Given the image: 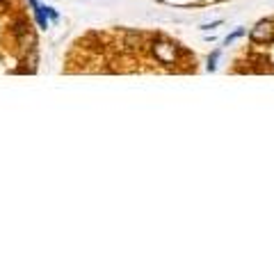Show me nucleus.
<instances>
[{"mask_svg": "<svg viewBox=\"0 0 274 274\" xmlns=\"http://www.w3.org/2000/svg\"><path fill=\"white\" fill-rule=\"evenodd\" d=\"M151 50H153L155 60H158L160 64H167V67H171V64L179 62V46L171 44V42H153L151 44Z\"/></svg>", "mask_w": 274, "mask_h": 274, "instance_id": "obj_1", "label": "nucleus"}, {"mask_svg": "<svg viewBox=\"0 0 274 274\" xmlns=\"http://www.w3.org/2000/svg\"><path fill=\"white\" fill-rule=\"evenodd\" d=\"M28 3L32 5V9H34V18H37L39 28L46 30V28H48V16H46V12H44V5H39L37 0H28Z\"/></svg>", "mask_w": 274, "mask_h": 274, "instance_id": "obj_3", "label": "nucleus"}, {"mask_svg": "<svg viewBox=\"0 0 274 274\" xmlns=\"http://www.w3.org/2000/svg\"><path fill=\"white\" fill-rule=\"evenodd\" d=\"M245 32H247L245 28H238L236 32H233V34H228V37H226V46H228V44H233V42H236V39H240V37H242V34H245Z\"/></svg>", "mask_w": 274, "mask_h": 274, "instance_id": "obj_5", "label": "nucleus"}, {"mask_svg": "<svg viewBox=\"0 0 274 274\" xmlns=\"http://www.w3.org/2000/svg\"><path fill=\"white\" fill-rule=\"evenodd\" d=\"M251 42L256 44H272L274 42V21H261L251 28Z\"/></svg>", "mask_w": 274, "mask_h": 274, "instance_id": "obj_2", "label": "nucleus"}, {"mask_svg": "<svg viewBox=\"0 0 274 274\" xmlns=\"http://www.w3.org/2000/svg\"><path fill=\"white\" fill-rule=\"evenodd\" d=\"M217 60H220V50H215V53L208 57V71H215L217 69Z\"/></svg>", "mask_w": 274, "mask_h": 274, "instance_id": "obj_4", "label": "nucleus"}, {"mask_svg": "<svg viewBox=\"0 0 274 274\" xmlns=\"http://www.w3.org/2000/svg\"><path fill=\"white\" fill-rule=\"evenodd\" d=\"M44 12H46V16H50V18H53V21H57V18H60V14L55 12L53 7H46V5H44Z\"/></svg>", "mask_w": 274, "mask_h": 274, "instance_id": "obj_6", "label": "nucleus"}, {"mask_svg": "<svg viewBox=\"0 0 274 274\" xmlns=\"http://www.w3.org/2000/svg\"><path fill=\"white\" fill-rule=\"evenodd\" d=\"M222 21H215V23H208V25H201V30H210V28H217Z\"/></svg>", "mask_w": 274, "mask_h": 274, "instance_id": "obj_7", "label": "nucleus"}]
</instances>
